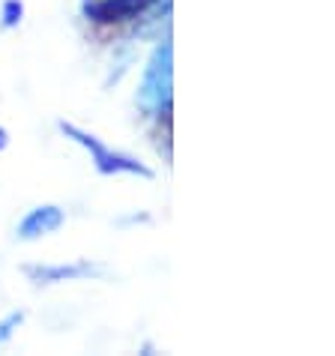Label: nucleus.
Masks as SVG:
<instances>
[{"label":"nucleus","mask_w":335,"mask_h":356,"mask_svg":"<svg viewBox=\"0 0 335 356\" xmlns=\"http://www.w3.org/2000/svg\"><path fill=\"white\" fill-rule=\"evenodd\" d=\"M57 129H60L69 141H75L78 147H84L87 156H90L93 168L99 171L102 177H117V174H132V177H141V180H153L156 171L147 168L138 156L132 153H123V150H114V147L102 144L93 132L81 129V126L69 123V120H57Z\"/></svg>","instance_id":"obj_1"},{"label":"nucleus","mask_w":335,"mask_h":356,"mask_svg":"<svg viewBox=\"0 0 335 356\" xmlns=\"http://www.w3.org/2000/svg\"><path fill=\"white\" fill-rule=\"evenodd\" d=\"M138 105L147 117H162L171 111V45H159L153 57L147 60L141 90H138Z\"/></svg>","instance_id":"obj_2"},{"label":"nucleus","mask_w":335,"mask_h":356,"mask_svg":"<svg viewBox=\"0 0 335 356\" xmlns=\"http://www.w3.org/2000/svg\"><path fill=\"white\" fill-rule=\"evenodd\" d=\"M22 273L33 284H60V282H84L93 275H102L105 266L90 264V261H75V264H27L22 266Z\"/></svg>","instance_id":"obj_3"},{"label":"nucleus","mask_w":335,"mask_h":356,"mask_svg":"<svg viewBox=\"0 0 335 356\" xmlns=\"http://www.w3.org/2000/svg\"><path fill=\"white\" fill-rule=\"evenodd\" d=\"M66 222V213L63 207L57 204H39L33 210L24 213V219L15 225V236L24 243H33V240H42L48 234H57Z\"/></svg>","instance_id":"obj_4"},{"label":"nucleus","mask_w":335,"mask_h":356,"mask_svg":"<svg viewBox=\"0 0 335 356\" xmlns=\"http://www.w3.org/2000/svg\"><path fill=\"white\" fill-rule=\"evenodd\" d=\"M153 0H84V15L93 22H129Z\"/></svg>","instance_id":"obj_5"},{"label":"nucleus","mask_w":335,"mask_h":356,"mask_svg":"<svg viewBox=\"0 0 335 356\" xmlns=\"http://www.w3.org/2000/svg\"><path fill=\"white\" fill-rule=\"evenodd\" d=\"M22 22H24L22 0H3V6H0V31H15Z\"/></svg>","instance_id":"obj_6"},{"label":"nucleus","mask_w":335,"mask_h":356,"mask_svg":"<svg viewBox=\"0 0 335 356\" xmlns=\"http://www.w3.org/2000/svg\"><path fill=\"white\" fill-rule=\"evenodd\" d=\"M24 323V312H9L3 321H0V348H6L9 341H13L15 330Z\"/></svg>","instance_id":"obj_7"},{"label":"nucleus","mask_w":335,"mask_h":356,"mask_svg":"<svg viewBox=\"0 0 335 356\" xmlns=\"http://www.w3.org/2000/svg\"><path fill=\"white\" fill-rule=\"evenodd\" d=\"M6 147H9V132L3 129V126H0V153H3Z\"/></svg>","instance_id":"obj_8"}]
</instances>
